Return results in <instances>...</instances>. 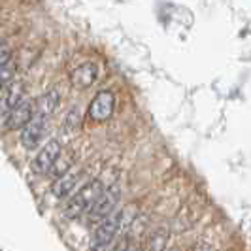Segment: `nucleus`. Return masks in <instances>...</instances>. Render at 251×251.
Listing matches in <instances>:
<instances>
[{
    "instance_id": "39448f33",
    "label": "nucleus",
    "mask_w": 251,
    "mask_h": 251,
    "mask_svg": "<svg viewBox=\"0 0 251 251\" xmlns=\"http://www.w3.org/2000/svg\"><path fill=\"white\" fill-rule=\"evenodd\" d=\"M115 110V95L112 91H100L89 104V119L95 123H104L113 115Z\"/></svg>"
},
{
    "instance_id": "ddd939ff",
    "label": "nucleus",
    "mask_w": 251,
    "mask_h": 251,
    "mask_svg": "<svg viewBox=\"0 0 251 251\" xmlns=\"http://www.w3.org/2000/svg\"><path fill=\"white\" fill-rule=\"evenodd\" d=\"M15 72H17V66L12 63L4 64V66H0V89H6L12 81H15L13 77H15Z\"/></svg>"
},
{
    "instance_id": "423d86ee",
    "label": "nucleus",
    "mask_w": 251,
    "mask_h": 251,
    "mask_svg": "<svg viewBox=\"0 0 251 251\" xmlns=\"http://www.w3.org/2000/svg\"><path fill=\"white\" fill-rule=\"evenodd\" d=\"M46 130H48V119L34 115V117L21 128V146L28 151L38 148V144L42 142Z\"/></svg>"
},
{
    "instance_id": "6e6552de",
    "label": "nucleus",
    "mask_w": 251,
    "mask_h": 251,
    "mask_svg": "<svg viewBox=\"0 0 251 251\" xmlns=\"http://www.w3.org/2000/svg\"><path fill=\"white\" fill-rule=\"evenodd\" d=\"M34 115H36L34 100H23L21 104H17L10 113H6V128L8 130L23 128Z\"/></svg>"
},
{
    "instance_id": "9d476101",
    "label": "nucleus",
    "mask_w": 251,
    "mask_h": 251,
    "mask_svg": "<svg viewBox=\"0 0 251 251\" xmlns=\"http://www.w3.org/2000/svg\"><path fill=\"white\" fill-rule=\"evenodd\" d=\"M99 77V66L95 63H83L70 74V83L75 89H87L91 87Z\"/></svg>"
},
{
    "instance_id": "f8f14e48",
    "label": "nucleus",
    "mask_w": 251,
    "mask_h": 251,
    "mask_svg": "<svg viewBox=\"0 0 251 251\" xmlns=\"http://www.w3.org/2000/svg\"><path fill=\"white\" fill-rule=\"evenodd\" d=\"M168 244V232L164 228H159L151 232L148 242H146V251H164Z\"/></svg>"
},
{
    "instance_id": "2eb2a0df",
    "label": "nucleus",
    "mask_w": 251,
    "mask_h": 251,
    "mask_svg": "<svg viewBox=\"0 0 251 251\" xmlns=\"http://www.w3.org/2000/svg\"><path fill=\"white\" fill-rule=\"evenodd\" d=\"M12 55H13L12 46L8 42H0V66L12 63Z\"/></svg>"
},
{
    "instance_id": "20e7f679",
    "label": "nucleus",
    "mask_w": 251,
    "mask_h": 251,
    "mask_svg": "<svg viewBox=\"0 0 251 251\" xmlns=\"http://www.w3.org/2000/svg\"><path fill=\"white\" fill-rule=\"evenodd\" d=\"M63 153V146L59 140H50L42 150L38 151V155L32 161V172L38 174V176H46L50 174L51 168L55 166L57 159L61 157Z\"/></svg>"
},
{
    "instance_id": "9b49d317",
    "label": "nucleus",
    "mask_w": 251,
    "mask_h": 251,
    "mask_svg": "<svg viewBox=\"0 0 251 251\" xmlns=\"http://www.w3.org/2000/svg\"><path fill=\"white\" fill-rule=\"evenodd\" d=\"M25 97V85L21 81H12L8 87L4 89V95H0V113H10L23 102Z\"/></svg>"
},
{
    "instance_id": "dca6fc26",
    "label": "nucleus",
    "mask_w": 251,
    "mask_h": 251,
    "mask_svg": "<svg viewBox=\"0 0 251 251\" xmlns=\"http://www.w3.org/2000/svg\"><path fill=\"white\" fill-rule=\"evenodd\" d=\"M134 248L130 246V242L128 240H121V242H117L115 246H113L112 251H132Z\"/></svg>"
},
{
    "instance_id": "7ed1b4c3",
    "label": "nucleus",
    "mask_w": 251,
    "mask_h": 251,
    "mask_svg": "<svg viewBox=\"0 0 251 251\" xmlns=\"http://www.w3.org/2000/svg\"><path fill=\"white\" fill-rule=\"evenodd\" d=\"M119 187L117 185H112V187L104 189L102 195L95 201V204L89 208V212L85 214L89 225H95V223H102L106 217L115 212V206L119 202Z\"/></svg>"
},
{
    "instance_id": "4468645a",
    "label": "nucleus",
    "mask_w": 251,
    "mask_h": 251,
    "mask_svg": "<svg viewBox=\"0 0 251 251\" xmlns=\"http://www.w3.org/2000/svg\"><path fill=\"white\" fill-rule=\"evenodd\" d=\"M79 125H81V112H79V108H72L64 119V130L72 132L75 128H79Z\"/></svg>"
},
{
    "instance_id": "1a4fd4ad",
    "label": "nucleus",
    "mask_w": 251,
    "mask_h": 251,
    "mask_svg": "<svg viewBox=\"0 0 251 251\" xmlns=\"http://www.w3.org/2000/svg\"><path fill=\"white\" fill-rule=\"evenodd\" d=\"M59 104H61V93H59V89L46 91L44 95H40L36 100H34L36 117H44V119L51 117L55 113V110L59 108Z\"/></svg>"
},
{
    "instance_id": "f257e3e1",
    "label": "nucleus",
    "mask_w": 251,
    "mask_h": 251,
    "mask_svg": "<svg viewBox=\"0 0 251 251\" xmlns=\"http://www.w3.org/2000/svg\"><path fill=\"white\" fill-rule=\"evenodd\" d=\"M104 191V185H102L100 179H91L85 185L75 191L74 195L68 199V202L64 204V215L70 217V219H75L79 215L87 214L89 208L95 204V201L99 199Z\"/></svg>"
},
{
    "instance_id": "0eeeda50",
    "label": "nucleus",
    "mask_w": 251,
    "mask_h": 251,
    "mask_svg": "<svg viewBox=\"0 0 251 251\" xmlns=\"http://www.w3.org/2000/svg\"><path fill=\"white\" fill-rule=\"evenodd\" d=\"M81 177H83V172H75L72 168L66 174H63V176L55 177V181L51 185L53 197H57V199L72 197L75 193V189H77V185H79V181H81Z\"/></svg>"
},
{
    "instance_id": "f03ea898",
    "label": "nucleus",
    "mask_w": 251,
    "mask_h": 251,
    "mask_svg": "<svg viewBox=\"0 0 251 251\" xmlns=\"http://www.w3.org/2000/svg\"><path fill=\"white\" fill-rule=\"evenodd\" d=\"M123 215H125V210H115L110 217H106L102 223H99V226L95 228V232L91 236V248L93 250L100 251L112 244V240L117 236V232L121 228Z\"/></svg>"
}]
</instances>
